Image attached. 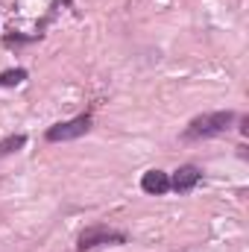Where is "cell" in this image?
Listing matches in <instances>:
<instances>
[{
  "label": "cell",
  "instance_id": "1",
  "mask_svg": "<svg viewBox=\"0 0 249 252\" xmlns=\"http://www.w3.org/2000/svg\"><path fill=\"white\" fill-rule=\"evenodd\" d=\"M232 121H235V112H208V115H199V118H193L187 124V129L182 132V138L196 141V138L220 135V132H226L232 126Z\"/></svg>",
  "mask_w": 249,
  "mask_h": 252
},
{
  "label": "cell",
  "instance_id": "2",
  "mask_svg": "<svg viewBox=\"0 0 249 252\" xmlns=\"http://www.w3.org/2000/svg\"><path fill=\"white\" fill-rule=\"evenodd\" d=\"M103 244H126V232H118V229H109V226H91L79 235L76 241V250H94V247H103Z\"/></svg>",
  "mask_w": 249,
  "mask_h": 252
},
{
  "label": "cell",
  "instance_id": "3",
  "mask_svg": "<svg viewBox=\"0 0 249 252\" xmlns=\"http://www.w3.org/2000/svg\"><path fill=\"white\" fill-rule=\"evenodd\" d=\"M88 129H91V118L88 115H79V118H70V121H62V124L50 126L47 129V141H53V144L73 141V138H82Z\"/></svg>",
  "mask_w": 249,
  "mask_h": 252
},
{
  "label": "cell",
  "instance_id": "4",
  "mask_svg": "<svg viewBox=\"0 0 249 252\" xmlns=\"http://www.w3.org/2000/svg\"><path fill=\"white\" fill-rule=\"evenodd\" d=\"M199 176H202V173H199L193 164H185V167H179V170L173 173V179H170V188L179 190V193H187L190 188H196Z\"/></svg>",
  "mask_w": 249,
  "mask_h": 252
},
{
  "label": "cell",
  "instance_id": "5",
  "mask_svg": "<svg viewBox=\"0 0 249 252\" xmlns=\"http://www.w3.org/2000/svg\"><path fill=\"white\" fill-rule=\"evenodd\" d=\"M141 188L147 193H167L170 190V176L164 170H147L141 179Z\"/></svg>",
  "mask_w": 249,
  "mask_h": 252
},
{
  "label": "cell",
  "instance_id": "6",
  "mask_svg": "<svg viewBox=\"0 0 249 252\" xmlns=\"http://www.w3.org/2000/svg\"><path fill=\"white\" fill-rule=\"evenodd\" d=\"M24 144H27V135H9V138H3V141H0V158L18 153Z\"/></svg>",
  "mask_w": 249,
  "mask_h": 252
},
{
  "label": "cell",
  "instance_id": "7",
  "mask_svg": "<svg viewBox=\"0 0 249 252\" xmlns=\"http://www.w3.org/2000/svg\"><path fill=\"white\" fill-rule=\"evenodd\" d=\"M27 79V70L24 67H15V70H3L0 73V85H18Z\"/></svg>",
  "mask_w": 249,
  "mask_h": 252
}]
</instances>
